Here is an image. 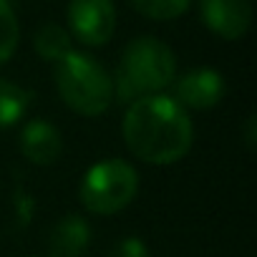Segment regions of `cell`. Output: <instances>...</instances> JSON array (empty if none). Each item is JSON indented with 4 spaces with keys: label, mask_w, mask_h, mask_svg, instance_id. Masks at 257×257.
Masks as SVG:
<instances>
[{
    "label": "cell",
    "mask_w": 257,
    "mask_h": 257,
    "mask_svg": "<svg viewBox=\"0 0 257 257\" xmlns=\"http://www.w3.org/2000/svg\"><path fill=\"white\" fill-rule=\"evenodd\" d=\"M194 128L187 108L172 96L154 93L128 103L123 116V142L147 164H174L192 149Z\"/></svg>",
    "instance_id": "1"
},
{
    "label": "cell",
    "mask_w": 257,
    "mask_h": 257,
    "mask_svg": "<svg viewBox=\"0 0 257 257\" xmlns=\"http://www.w3.org/2000/svg\"><path fill=\"white\" fill-rule=\"evenodd\" d=\"M174 51L154 36H139L126 43L118 58L113 98L118 103H132L137 98L162 93L167 86L174 83Z\"/></svg>",
    "instance_id": "2"
},
{
    "label": "cell",
    "mask_w": 257,
    "mask_h": 257,
    "mask_svg": "<svg viewBox=\"0 0 257 257\" xmlns=\"http://www.w3.org/2000/svg\"><path fill=\"white\" fill-rule=\"evenodd\" d=\"M53 83L63 103L81 116H101L113 103V78L108 71L81 51H68L53 63Z\"/></svg>",
    "instance_id": "3"
},
{
    "label": "cell",
    "mask_w": 257,
    "mask_h": 257,
    "mask_svg": "<svg viewBox=\"0 0 257 257\" xmlns=\"http://www.w3.org/2000/svg\"><path fill=\"white\" fill-rule=\"evenodd\" d=\"M139 174L126 159H103L93 164L78 187V199L91 214H116L134 202Z\"/></svg>",
    "instance_id": "4"
},
{
    "label": "cell",
    "mask_w": 257,
    "mask_h": 257,
    "mask_svg": "<svg viewBox=\"0 0 257 257\" xmlns=\"http://www.w3.org/2000/svg\"><path fill=\"white\" fill-rule=\"evenodd\" d=\"M68 26L83 46H106L116 31L113 0H71Z\"/></svg>",
    "instance_id": "5"
},
{
    "label": "cell",
    "mask_w": 257,
    "mask_h": 257,
    "mask_svg": "<svg viewBox=\"0 0 257 257\" xmlns=\"http://www.w3.org/2000/svg\"><path fill=\"white\" fill-rule=\"evenodd\" d=\"M224 78L214 68H194L187 71L177 83H174V101L182 108H197L207 111L214 108L222 96H224Z\"/></svg>",
    "instance_id": "6"
},
{
    "label": "cell",
    "mask_w": 257,
    "mask_h": 257,
    "mask_svg": "<svg viewBox=\"0 0 257 257\" xmlns=\"http://www.w3.org/2000/svg\"><path fill=\"white\" fill-rule=\"evenodd\" d=\"M204 26L224 41L242 38L252 26L249 0H199Z\"/></svg>",
    "instance_id": "7"
},
{
    "label": "cell",
    "mask_w": 257,
    "mask_h": 257,
    "mask_svg": "<svg viewBox=\"0 0 257 257\" xmlns=\"http://www.w3.org/2000/svg\"><path fill=\"white\" fill-rule=\"evenodd\" d=\"M18 147H21V154L28 162H33L38 167H51V164H56L61 159L63 139H61V132L53 123L33 118V121H28L23 126Z\"/></svg>",
    "instance_id": "8"
},
{
    "label": "cell",
    "mask_w": 257,
    "mask_h": 257,
    "mask_svg": "<svg viewBox=\"0 0 257 257\" xmlns=\"http://www.w3.org/2000/svg\"><path fill=\"white\" fill-rule=\"evenodd\" d=\"M88 244H91V227L78 214L61 217L48 234L51 257H83Z\"/></svg>",
    "instance_id": "9"
},
{
    "label": "cell",
    "mask_w": 257,
    "mask_h": 257,
    "mask_svg": "<svg viewBox=\"0 0 257 257\" xmlns=\"http://www.w3.org/2000/svg\"><path fill=\"white\" fill-rule=\"evenodd\" d=\"M31 101H33V93L28 88L0 78V128L18 123L31 108Z\"/></svg>",
    "instance_id": "10"
},
{
    "label": "cell",
    "mask_w": 257,
    "mask_h": 257,
    "mask_svg": "<svg viewBox=\"0 0 257 257\" xmlns=\"http://www.w3.org/2000/svg\"><path fill=\"white\" fill-rule=\"evenodd\" d=\"M33 48H36V53H38L43 61L56 63V61L63 58L68 51H73V46H71V33H68L63 26H58V23H43V26L36 31V36H33Z\"/></svg>",
    "instance_id": "11"
},
{
    "label": "cell",
    "mask_w": 257,
    "mask_h": 257,
    "mask_svg": "<svg viewBox=\"0 0 257 257\" xmlns=\"http://www.w3.org/2000/svg\"><path fill=\"white\" fill-rule=\"evenodd\" d=\"M189 6L192 0H132V8L152 21H174L187 13Z\"/></svg>",
    "instance_id": "12"
},
{
    "label": "cell",
    "mask_w": 257,
    "mask_h": 257,
    "mask_svg": "<svg viewBox=\"0 0 257 257\" xmlns=\"http://www.w3.org/2000/svg\"><path fill=\"white\" fill-rule=\"evenodd\" d=\"M18 38H21L18 18L8 0H0V63L11 61V56L18 48Z\"/></svg>",
    "instance_id": "13"
},
{
    "label": "cell",
    "mask_w": 257,
    "mask_h": 257,
    "mask_svg": "<svg viewBox=\"0 0 257 257\" xmlns=\"http://www.w3.org/2000/svg\"><path fill=\"white\" fill-rule=\"evenodd\" d=\"M108 257H149V249L139 237H123L111 247Z\"/></svg>",
    "instance_id": "14"
},
{
    "label": "cell",
    "mask_w": 257,
    "mask_h": 257,
    "mask_svg": "<svg viewBox=\"0 0 257 257\" xmlns=\"http://www.w3.org/2000/svg\"><path fill=\"white\" fill-rule=\"evenodd\" d=\"M244 142H247V149L254 152V147H257V118L254 116H247V121H244Z\"/></svg>",
    "instance_id": "15"
}]
</instances>
